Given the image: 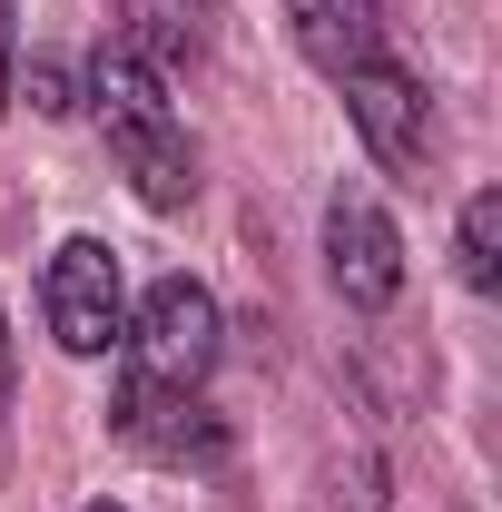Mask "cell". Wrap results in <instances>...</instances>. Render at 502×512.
Listing matches in <instances>:
<instances>
[{
	"instance_id": "obj_2",
	"label": "cell",
	"mask_w": 502,
	"mask_h": 512,
	"mask_svg": "<svg viewBox=\"0 0 502 512\" xmlns=\"http://www.w3.org/2000/svg\"><path fill=\"white\" fill-rule=\"evenodd\" d=\"M119 345H128L119 424H148V404H188L197 384H207V365H217V296H207L197 276H158Z\"/></svg>"
},
{
	"instance_id": "obj_10",
	"label": "cell",
	"mask_w": 502,
	"mask_h": 512,
	"mask_svg": "<svg viewBox=\"0 0 502 512\" xmlns=\"http://www.w3.org/2000/svg\"><path fill=\"white\" fill-rule=\"evenodd\" d=\"M10 50H20V30H10V0H0V89H10Z\"/></svg>"
},
{
	"instance_id": "obj_9",
	"label": "cell",
	"mask_w": 502,
	"mask_h": 512,
	"mask_svg": "<svg viewBox=\"0 0 502 512\" xmlns=\"http://www.w3.org/2000/svg\"><path fill=\"white\" fill-rule=\"evenodd\" d=\"M20 99H30L40 119H69V109H79V79H69L60 60H30V79H20Z\"/></svg>"
},
{
	"instance_id": "obj_11",
	"label": "cell",
	"mask_w": 502,
	"mask_h": 512,
	"mask_svg": "<svg viewBox=\"0 0 502 512\" xmlns=\"http://www.w3.org/2000/svg\"><path fill=\"white\" fill-rule=\"evenodd\" d=\"M0 404H10V325H0Z\"/></svg>"
},
{
	"instance_id": "obj_3",
	"label": "cell",
	"mask_w": 502,
	"mask_h": 512,
	"mask_svg": "<svg viewBox=\"0 0 502 512\" xmlns=\"http://www.w3.org/2000/svg\"><path fill=\"white\" fill-rule=\"evenodd\" d=\"M40 316L60 335V355H109L128 335V286H119V256L99 237H69L40 276Z\"/></svg>"
},
{
	"instance_id": "obj_5",
	"label": "cell",
	"mask_w": 502,
	"mask_h": 512,
	"mask_svg": "<svg viewBox=\"0 0 502 512\" xmlns=\"http://www.w3.org/2000/svg\"><path fill=\"white\" fill-rule=\"evenodd\" d=\"M335 89H345V109H355V128H365V148H375L384 168L414 178V168L434 158V109H424V79H414V69L365 60V69H345Z\"/></svg>"
},
{
	"instance_id": "obj_4",
	"label": "cell",
	"mask_w": 502,
	"mask_h": 512,
	"mask_svg": "<svg viewBox=\"0 0 502 512\" xmlns=\"http://www.w3.org/2000/svg\"><path fill=\"white\" fill-rule=\"evenodd\" d=\"M325 276H335V296L365 306V316L404 296V237H394V217H384L375 197L345 188L335 207H325Z\"/></svg>"
},
{
	"instance_id": "obj_6",
	"label": "cell",
	"mask_w": 502,
	"mask_h": 512,
	"mask_svg": "<svg viewBox=\"0 0 502 512\" xmlns=\"http://www.w3.org/2000/svg\"><path fill=\"white\" fill-rule=\"evenodd\" d=\"M286 30H296L306 69H325V79L384 60V0H286Z\"/></svg>"
},
{
	"instance_id": "obj_8",
	"label": "cell",
	"mask_w": 502,
	"mask_h": 512,
	"mask_svg": "<svg viewBox=\"0 0 502 512\" xmlns=\"http://www.w3.org/2000/svg\"><path fill=\"white\" fill-rule=\"evenodd\" d=\"M463 286H473V296L502 286V188L463 197Z\"/></svg>"
},
{
	"instance_id": "obj_12",
	"label": "cell",
	"mask_w": 502,
	"mask_h": 512,
	"mask_svg": "<svg viewBox=\"0 0 502 512\" xmlns=\"http://www.w3.org/2000/svg\"><path fill=\"white\" fill-rule=\"evenodd\" d=\"M89 512H128V503H89Z\"/></svg>"
},
{
	"instance_id": "obj_7",
	"label": "cell",
	"mask_w": 502,
	"mask_h": 512,
	"mask_svg": "<svg viewBox=\"0 0 502 512\" xmlns=\"http://www.w3.org/2000/svg\"><path fill=\"white\" fill-rule=\"evenodd\" d=\"M119 10V50L138 60H197L207 50V20H217V0H109Z\"/></svg>"
},
{
	"instance_id": "obj_1",
	"label": "cell",
	"mask_w": 502,
	"mask_h": 512,
	"mask_svg": "<svg viewBox=\"0 0 502 512\" xmlns=\"http://www.w3.org/2000/svg\"><path fill=\"white\" fill-rule=\"evenodd\" d=\"M89 109H99V138H109V158H119V178L138 188V207H188L197 197V148L178 109H168V79L138 60V50H99L89 60Z\"/></svg>"
}]
</instances>
